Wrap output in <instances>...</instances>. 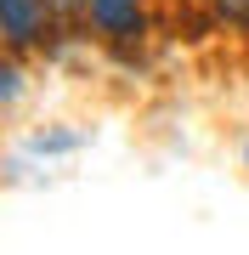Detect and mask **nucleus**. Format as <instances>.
I'll return each instance as SVG.
<instances>
[{
	"instance_id": "obj_1",
	"label": "nucleus",
	"mask_w": 249,
	"mask_h": 255,
	"mask_svg": "<svg viewBox=\"0 0 249 255\" xmlns=\"http://www.w3.org/2000/svg\"><path fill=\"white\" fill-rule=\"evenodd\" d=\"M85 28L108 46H136L148 34V6L142 0H85Z\"/></svg>"
},
{
	"instance_id": "obj_2",
	"label": "nucleus",
	"mask_w": 249,
	"mask_h": 255,
	"mask_svg": "<svg viewBox=\"0 0 249 255\" xmlns=\"http://www.w3.org/2000/svg\"><path fill=\"white\" fill-rule=\"evenodd\" d=\"M57 28L46 0H0V34H6V51L23 57L34 46H46V34Z\"/></svg>"
},
{
	"instance_id": "obj_5",
	"label": "nucleus",
	"mask_w": 249,
	"mask_h": 255,
	"mask_svg": "<svg viewBox=\"0 0 249 255\" xmlns=\"http://www.w3.org/2000/svg\"><path fill=\"white\" fill-rule=\"evenodd\" d=\"M46 6H51V17H57V23H74V17L85 23V0H46Z\"/></svg>"
},
{
	"instance_id": "obj_6",
	"label": "nucleus",
	"mask_w": 249,
	"mask_h": 255,
	"mask_svg": "<svg viewBox=\"0 0 249 255\" xmlns=\"http://www.w3.org/2000/svg\"><path fill=\"white\" fill-rule=\"evenodd\" d=\"M244 159H249V147H244Z\"/></svg>"
},
{
	"instance_id": "obj_4",
	"label": "nucleus",
	"mask_w": 249,
	"mask_h": 255,
	"mask_svg": "<svg viewBox=\"0 0 249 255\" xmlns=\"http://www.w3.org/2000/svg\"><path fill=\"white\" fill-rule=\"evenodd\" d=\"M17 97H23V63H17V57H6V68H0V102L11 108Z\"/></svg>"
},
{
	"instance_id": "obj_3",
	"label": "nucleus",
	"mask_w": 249,
	"mask_h": 255,
	"mask_svg": "<svg viewBox=\"0 0 249 255\" xmlns=\"http://www.w3.org/2000/svg\"><path fill=\"white\" fill-rule=\"evenodd\" d=\"M210 11H215V17H221L227 28L249 34V0H210Z\"/></svg>"
}]
</instances>
